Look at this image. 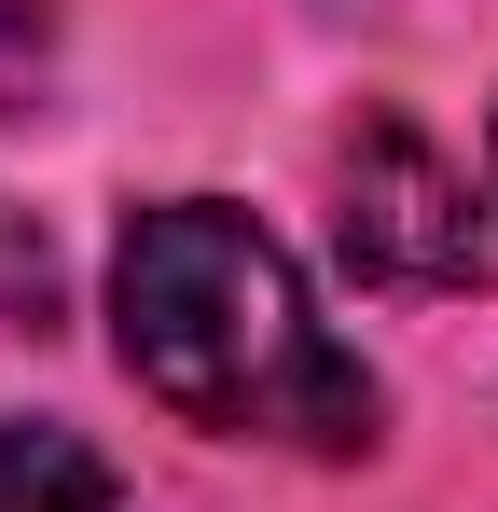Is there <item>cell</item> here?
<instances>
[{"instance_id": "cell-1", "label": "cell", "mask_w": 498, "mask_h": 512, "mask_svg": "<svg viewBox=\"0 0 498 512\" xmlns=\"http://www.w3.org/2000/svg\"><path fill=\"white\" fill-rule=\"evenodd\" d=\"M111 346L208 443L360 457L374 416H388L360 346H332V319L305 305L291 250L249 208H222V194H166V208L125 222V250H111Z\"/></svg>"}, {"instance_id": "cell-2", "label": "cell", "mask_w": 498, "mask_h": 512, "mask_svg": "<svg viewBox=\"0 0 498 512\" xmlns=\"http://www.w3.org/2000/svg\"><path fill=\"white\" fill-rule=\"evenodd\" d=\"M332 236H346V263L374 291H471L485 277V208H471V180L443 167L402 111L346 125V153H332Z\"/></svg>"}, {"instance_id": "cell-3", "label": "cell", "mask_w": 498, "mask_h": 512, "mask_svg": "<svg viewBox=\"0 0 498 512\" xmlns=\"http://www.w3.org/2000/svg\"><path fill=\"white\" fill-rule=\"evenodd\" d=\"M0 512H139L125 471L56 416H0Z\"/></svg>"}]
</instances>
